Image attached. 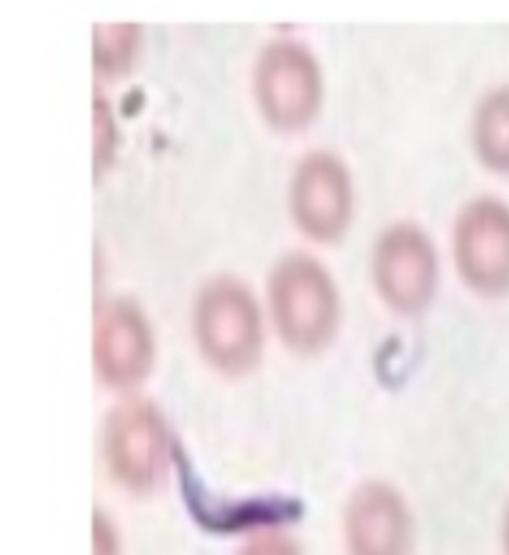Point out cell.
<instances>
[{
    "instance_id": "1",
    "label": "cell",
    "mask_w": 509,
    "mask_h": 555,
    "mask_svg": "<svg viewBox=\"0 0 509 555\" xmlns=\"http://www.w3.org/2000/svg\"><path fill=\"white\" fill-rule=\"evenodd\" d=\"M271 309L280 337L292 349H323L339 317L337 291L327 271L313 259L295 255L271 278Z\"/></svg>"
},
{
    "instance_id": "2",
    "label": "cell",
    "mask_w": 509,
    "mask_h": 555,
    "mask_svg": "<svg viewBox=\"0 0 509 555\" xmlns=\"http://www.w3.org/2000/svg\"><path fill=\"white\" fill-rule=\"evenodd\" d=\"M195 333L207 361L242 375L261 354V317L249 291L230 279L207 285L195 307Z\"/></svg>"
},
{
    "instance_id": "3",
    "label": "cell",
    "mask_w": 509,
    "mask_h": 555,
    "mask_svg": "<svg viewBox=\"0 0 509 555\" xmlns=\"http://www.w3.org/2000/svg\"><path fill=\"white\" fill-rule=\"evenodd\" d=\"M104 444L109 468L134 490L156 486L170 460L168 430L146 400L123 402L112 412Z\"/></svg>"
},
{
    "instance_id": "4",
    "label": "cell",
    "mask_w": 509,
    "mask_h": 555,
    "mask_svg": "<svg viewBox=\"0 0 509 555\" xmlns=\"http://www.w3.org/2000/svg\"><path fill=\"white\" fill-rule=\"evenodd\" d=\"M257 98L267 120L297 130L315 116L321 100V74L313 56L297 44L269 47L255 74Z\"/></svg>"
},
{
    "instance_id": "5",
    "label": "cell",
    "mask_w": 509,
    "mask_h": 555,
    "mask_svg": "<svg viewBox=\"0 0 509 555\" xmlns=\"http://www.w3.org/2000/svg\"><path fill=\"white\" fill-rule=\"evenodd\" d=\"M456 261L473 289L497 295L509 289V209L496 199L466 207L456 225Z\"/></svg>"
},
{
    "instance_id": "6",
    "label": "cell",
    "mask_w": 509,
    "mask_h": 555,
    "mask_svg": "<svg viewBox=\"0 0 509 555\" xmlns=\"http://www.w3.org/2000/svg\"><path fill=\"white\" fill-rule=\"evenodd\" d=\"M375 279L384 301L401 313H418L432 299L436 255L425 233L410 225L394 228L378 242Z\"/></svg>"
},
{
    "instance_id": "7",
    "label": "cell",
    "mask_w": 509,
    "mask_h": 555,
    "mask_svg": "<svg viewBox=\"0 0 509 555\" xmlns=\"http://www.w3.org/2000/svg\"><path fill=\"white\" fill-rule=\"evenodd\" d=\"M344 530L352 555H413V514L389 483H364L352 494Z\"/></svg>"
},
{
    "instance_id": "8",
    "label": "cell",
    "mask_w": 509,
    "mask_h": 555,
    "mask_svg": "<svg viewBox=\"0 0 509 555\" xmlns=\"http://www.w3.org/2000/svg\"><path fill=\"white\" fill-rule=\"evenodd\" d=\"M351 181L339 159L309 156L292 181V211L301 230L328 242L339 237L351 218Z\"/></svg>"
},
{
    "instance_id": "9",
    "label": "cell",
    "mask_w": 509,
    "mask_h": 555,
    "mask_svg": "<svg viewBox=\"0 0 509 555\" xmlns=\"http://www.w3.org/2000/svg\"><path fill=\"white\" fill-rule=\"evenodd\" d=\"M154 343L142 313L132 305L114 302L97 314L94 362L112 387H132L149 373Z\"/></svg>"
},
{
    "instance_id": "10",
    "label": "cell",
    "mask_w": 509,
    "mask_h": 555,
    "mask_svg": "<svg viewBox=\"0 0 509 555\" xmlns=\"http://www.w3.org/2000/svg\"><path fill=\"white\" fill-rule=\"evenodd\" d=\"M475 145L485 164L509 171V90L487 96L475 118Z\"/></svg>"
},
{
    "instance_id": "11",
    "label": "cell",
    "mask_w": 509,
    "mask_h": 555,
    "mask_svg": "<svg viewBox=\"0 0 509 555\" xmlns=\"http://www.w3.org/2000/svg\"><path fill=\"white\" fill-rule=\"evenodd\" d=\"M138 44V28L132 25L100 26L94 35V61L106 73H120Z\"/></svg>"
},
{
    "instance_id": "12",
    "label": "cell",
    "mask_w": 509,
    "mask_h": 555,
    "mask_svg": "<svg viewBox=\"0 0 509 555\" xmlns=\"http://www.w3.org/2000/svg\"><path fill=\"white\" fill-rule=\"evenodd\" d=\"M242 555H301L297 545L279 533L259 535L245 545Z\"/></svg>"
},
{
    "instance_id": "13",
    "label": "cell",
    "mask_w": 509,
    "mask_h": 555,
    "mask_svg": "<svg viewBox=\"0 0 509 555\" xmlns=\"http://www.w3.org/2000/svg\"><path fill=\"white\" fill-rule=\"evenodd\" d=\"M112 118H109L108 108L96 102L94 104V156L97 162L108 159L109 150H112V140H114V128H112Z\"/></svg>"
},
{
    "instance_id": "14",
    "label": "cell",
    "mask_w": 509,
    "mask_h": 555,
    "mask_svg": "<svg viewBox=\"0 0 509 555\" xmlns=\"http://www.w3.org/2000/svg\"><path fill=\"white\" fill-rule=\"evenodd\" d=\"M94 555H118V540L108 519L94 516Z\"/></svg>"
},
{
    "instance_id": "15",
    "label": "cell",
    "mask_w": 509,
    "mask_h": 555,
    "mask_svg": "<svg viewBox=\"0 0 509 555\" xmlns=\"http://www.w3.org/2000/svg\"><path fill=\"white\" fill-rule=\"evenodd\" d=\"M501 550L504 555H509V504L501 519Z\"/></svg>"
}]
</instances>
